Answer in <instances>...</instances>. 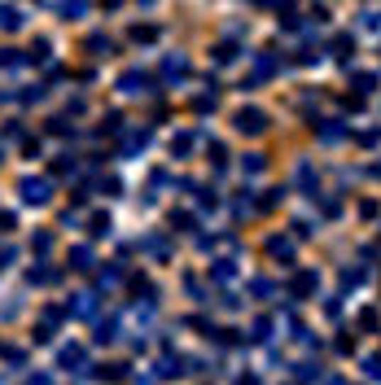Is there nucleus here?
I'll list each match as a JSON object with an SVG mask.
<instances>
[{
  "label": "nucleus",
  "mask_w": 381,
  "mask_h": 385,
  "mask_svg": "<svg viewBox=\"0 0 381 385\" xmlns=\"http://www.w3.org/2000/svg\"><path fill=\"white\" fill-rule=\"evenodd\" d=\"M267 254H276V259L289 263V259H294V245H289L285 237H272V241H267Z\"/></svg>",
  "instance_id": "obj_11"
},
{
  "label": "nucleus",
  "mask_w": 381,
  "mask_h": 385,
  "mask_svg": "<svg viewBox=\"0 0 381 385\" xmlns=\"http://www.w3.org/2000/svg\"><path fill=\"white\" fill-rule=\"evenodd\" d=\"M171 149H175V153H189V149H193V136H175Z\"/></svg>",
  "instance_id": "obj_24"
},
{
  "label": "nucleus",
  "mask_w": 381,
  "mask_h": 385,
  "mask_svg": "<svg viewBox=\"0 0 381 385\" xmlns=\"http://www.w3.org/2000/svg\"><path fill=\"white\" fill-rule=\"evenodd\" d=\"M162 74H167V79H184L189 62H184V57H167V62H162Z\"/></svg>",
  "instance_id": "obj_7"
},
{
  "label": "nucleus",
  "mask_w": 381,
  "mask_h": 385,
  "mask_svg": "<svg viewBox=\"0 0 381 385\" xmlns=\"http://www.w3.org/2000/svg\"><path fill=\"white\" fill-rule=\"evenodd\" d=\"M57 364H62L66 372H74V368L84 364V346H62V350H57Z\"/></svg>",
  "instance_id": "obj_5"
},
{
  "label": "nucleus",
  "mask_w": 381,
  "mask_h": 385,
  "mask_svg": "<svg viewBox=\"0 0 381 385\" xmlns=\"http://www.w3.org/2000/svg\"><path fill=\"white\" fill-rule=\"evenodd\" d=\"M237 132H245V136H259V132H267V114L263 110H254V106H245V110H237Z\"/></svg>",
  "instance_id": "obj_2"
},
{
  "label": "nucleus",
  "mask_w": 381,
  "mask_h": 385,
  "mask_svg": "<svg viewBox=\"0 0 381 385\" xmlns=\"http://www.w3.org/2000/svg\"><path fill=\"white\" fill-rule=\"evenodd\" d=\"M320 136H324V140H342V127H338V123H324Z\"/></svg>",
  "instance_id": "obj_22"
},
{
  "label": "nucleus",
  "mask_w": 381,
  "mask_h": 385,
  "mask_svg": "<svg viewBox=\"0 0 381 385\" xmlns=\"http://www.w3.org/2000/svg\"><path fill=\"white\" fill-rule=\"evenodd\" d=\"M31 250H35V254H48V250H53V233H35Z\"/></svg>",
  "instance_id": "obj_17"
},
{
  "label": "nucleus",
  "mask_w": 381,
  "mask_h": 385,
  "mask_svg": "<svg viewBox=\"0 0 381 385\" xmlns=\"http://www.w3.org/2000/svg\"><path fill=\"white\" fill-rule=\"evenodd\" d=\"M88 48H92L96 57H106V53H114V40L110 35H88Z\"/></svg>",
  "instance_id": "obj_12"
},
{
  "label": "nucleus",
  "mask_w": 381,
  "mask_h": 385,
  "mask_svg": "<svg viewBox=\"0 0 381 385\" xmlns=\"http://www.w3.org/2000/svg\"><path fill=\"white\" fill-rule=\"evenodd\" d=\"M149 88V74L145 70H123V79H118V92L123 96H140Z\"/></svg>",
  "instance_id": "obj_3"
},
{
  "label": "nucleus",
  "mask_w": 381,
  "mask_h": 385,
  "mask_svg": "<svg viewBox=\"0 0 381 385\" xmlns=\"http://www.w3.org/2000/svg\"><path fill=\"white\" fill-rule=\"evenodd\" d=\"M114 337H118V324H114V320L96 328V342H114Z\"/></svg>",
  "instance_id": "obj_19"
},
{
  "label": "nucleus",
  "mask_w": 381,
  "mask_h": 385,
  "mask_svg": "<svg viewBox=\"0 0 381 385\" xmlns=\"http://www.w3.org/2000/svg\"><path fill=\"white\" fill-rule=\"evenodd\" d=\"M110 228H114V223H110V215H92V237H106Z\"/></svg>",
  "instance_id": "obj_18"
},
{
  "label": "nucleus",
  "mask_w": 381,
  "mask_h": 385,
  "mask_svg": "<svg viewBox=\"0 0 381 385\" xmlns=\"http://www.w3.org/2000/svg\"><path fill=\"white\" fill-rule=\"evenodd\" d=\"M215 62H219V66L237 62V44H219V48H215Z\"/></svg>",
  "instance_id": "obj_14"
},
{
  "label": "nucleus",
  "mask_w": 381,
  "mask_h": 385,
  "mask_svg": "<svg viewBox=\"0 0 381 385\" xmlns=\"http://www.w3.org/2000/svg\"><path fill=\"white\" fill-rule=\"evenodd\" d=\"M145 250H149V254H158V259H167V254H171V245H167L162 237H149V241H145Z\"/></svg>",
  "instance_id": "obj_16"
},
{
  "label": "nucleus",
  "mask_w": 381,
  "mask_h": 385,
  "mask_svg": "<svg viewBox=\"0 0 381 385\" xmlns=\"http://www.w3.org/2000/svg\"><path fill=\"white\" fill-rule=\"evenodd\" d=\"M355 88H360V92H372L377 79H372V74H355Z\"/></svg>",
  "instance_id": "obj_23"
},
{
  "label": "nucleus",
  "mask_w": 381,
  "mask_h": 385,
  "mask_svg": "<svg viewBox=\"0 0 381 385\" xmlns=\"http://www.w3.org/2000/svg\"><path fill=\"white\" fill-rule=\"evenodd\" d=\"M18 193L27 206H48V197H53V179H44V175H27V179H18Z\"/></svg>",
  "instance_id": "obj_1"
},
{
  "label": "nucleus",
  "mask_w": 381,
  "mask_h": 385,
  "mask_svg": "<svg viewBox=\"0 0 381 385\" xmlns=\"http://www.w3.org/2000/svg\"><path fill=\"white\" fill-rule=\"evenodd\" d=\"M70 267L92 272V250H88V245H74V250H70Z\"/></svg>",
  "instance_id": "obj_6"
},
{
  "label": "nucleus",
  "mask_w": 381,
  "mask_h": 385,
  "mask_svg": "<svg viewBox=\"0 0 381 385\" xmlns=\"http://www.w3.org/2000/svg\"><path fill=\"white\" fill-rule=\"evenodd\" d=\"M57 13L62 18H79V13H88V0H57Z\"/></svg>",
  "instance_id": "obj_9"
},
{
  "label": "nucleus",
  "mask_w": 381,
  "mask_h": 385,
  "mask_svg": "<svg viewBox=\"0 0 381 385\" xmlns=\"http://www.w3.org/2000/svg\"><path fill=\"white\" fill-rule=\"evenodd\" d=\"M70 316L92 320V316H96V294H74V302H70Z\"/></svg>",
  "instance_id": "obj_4"
},
{
  "label": "nucleus",
  "mask_w": 381,
  "mask_h": 385,
  "mask_svg": "<svg viewBox=\"0 0 381 385\" xmlns=\"http://www.w3.org/2000/svg\"><path fill=\"white\" fill-rule=\"evenodd\" d=\"M241 171H245V175H259V171H263V158H259V153H250V158L241 162Z\"/></svg>",
  "instance_id": "obj_20"
},
{
  "label": "nucleus",
  "mask_w": 381,
  "mask_h": 385,
  "mask_svg": "<svg viewBox=\"0 0 381 385\" xmlns=\"http://www.w3.org/2000/svg\"><path fill=\"white\" fill-rule=\"evenodd\" d=\"M22 62H27V57H22L18 48H5V57H0V66H22Z\"/></svg>",
  "instance_id": "obj_21"
},
{
  "label": "nucleus",
  "mask_w": 381,
  "mask_h": 385,
  "mask_svg": "<svg viewBox=\"0 0 381 385\" xmlns=\"http://www.w3.org/2000/svg\"><path fill=\"white\" fill-rule=\"evenodd\" d=\"M13 223H18V219H13L9 211H0V228H5V233H13Z\"/></svg>",
  "instance_id": "obj_27"
},
{
  "label": "nucleus",
  "mask_w": 381,
  "mask_h": 385,
  "mask_svg": "<svg viewBox=\"0 0 381 385\" xmlns=\"http://www.w3.org/2000/svg\"><path fill=\"white\" fill-rule=\"evenodd\" d=\"M22 27V13L9 9V5H0V31H18Z\"/></svg>",
  "instance_id": "obj_10"
},
{
  "label": "nucleus",
  "mask_w": 381,
  "mask_h": 385,
  "mask_svg": "<svg viewBox=\"0 0 381 385\" xmlns=\"http://www.w3.org/2000/svg\"><path fill=\"white\" fill-rule=\"evenodd\" d=\"M27 385H53V376H31Z\"/></svg>",
  "instance_id": "obj_28"
},
{
  "label": "nucleus",
  "mask_w": 381,
  "mask_h": 385,
  "mask_svg": "<svg viewBox=\"0 0 381 385\" xmlns=\"http://www.w3.org/2000/svg\"><path fill=\"white\" fill-rule=\"evenodd\" d=\"M350 44H355L350 35H338V40H333V48H338V57H346V53H350Z\"/></svg>",
  "instance_id": "obj_25"
},
{
  "label": "nucleus",
  "mask_w": 381,
  "mask_h": 385,
  "mask_svg": "<svg viewBox=\"0 0 381 385\" xmlns=\"http://www.w3.org/2000/svg\"><path fill=\"white\" fill-rule=\"evenodd\" d=\"M118 189H123V184H118V179H114V175H106V179H101V193H110V197H114Z\"/></svg>",
  "instance_id": "obj_26"
},
{
  "label": "nucleus",
  "mask_w": 381,
  "mask_h": 385,
  "mask_svg": "<svg viewBox=\"0 0 381 385\" xmlns=\"http://www.w3.org/2000/svg\"><path fill=\"white\" fill-rule=\"evenodd\" d=\"M53 280H57L53 267H35V272H31V285H53Z\"/></svg>",
  "instance_id": "obj_15"
},
{
  "label": "nucleus",
  "mask_w": 381,
  "mask_h": 385,
  "mask_svg": "<svg viewBox=\"0 0 381 385\" xmlns=\"http://www.w3.org/2000/svg\"><path fill=\"white\" fill-rule=\"evenodd\" d=\"M132 40H136V44H154V40H158V27H132Z\"/></svg>",
  "instance_id": "obj_13"
},
{
  "label": "nucleus",
  "mask_w": 381,
  "mask_h": 385,
  "mask_svg": "<svg viewBox=\"0 0 381 385\" xmlns=\"http://www.w3.org/2000/svg\"><path fill=\"white\" fill-rule=\"evenodd\" d=\"M145 145H149V132H132V136L123 140V158H132V153H140Z\"/></svg>",
  "instance_id": "obj_8"
}]
</instances>
